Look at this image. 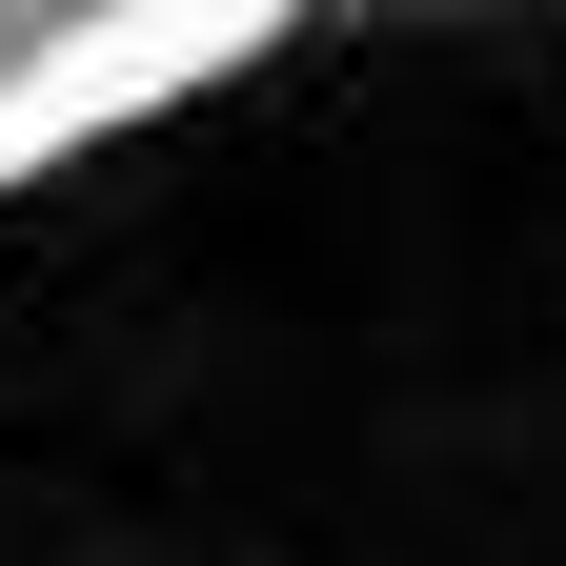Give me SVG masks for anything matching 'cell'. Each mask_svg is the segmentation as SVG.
I'll return each instance as SVG.
<instances>
[{
    "mask_svg": "<svg viewBox=\"0 0 566 566\" xmlns=\"http://www.w3.org/2000/svg\"><path fill=\"white\" fill-rule=\"evenodd\" d=\"M0 566H566V0L0 61Z\"/></svg>",
    "mask_w": 566,
    "mask_h": 566,
    "instance_id": "1",
    "label": "cell"
}]
</instances>
